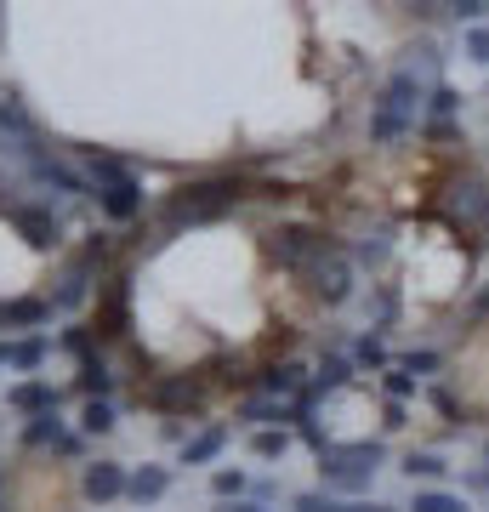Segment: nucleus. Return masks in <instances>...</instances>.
Segmentation results:
<instances>
[{
	"label": "nucleus",
	"mask_w": 489,
	"mask_h": 512,
	"mask_svg": "<svg viewBox=\"0 0 489 512\" xmlns=\"http://www.w3.org/2000/svg\"><path fill=\"white\" fill-rule=\"evenodd\" d=\"M97 285H103V274H97V268H91L86 256L74 251L69 262L57 268V279H52V296H46V302H52V313H80V308L91 302V296H97Z\"/></svg>",
	"instance_id": "9b49d317"
},
{
	"label": "nucleus",
	"mask_w": 489,
	"mask_h": 512,
	"mask_svg": "<svg viewBox=\"0 0 489 512\" xmlns=\"http://www.w3.org/2000/svg\"><path fill=\"white\" fill-rule=\"evenodd\" d=\"M0 330H6V302H0Z\"/></svg>",
	"instance_id": "49530a36"
},
{
	"label": "nucleus",
	"mask_w": 489,
	"mask_h": 512,
	"mask_svg": "<svg viewBox=\"0 0 489 512\" xmlns=\"http://www.w3.org/2000/svg\"><path fill=\"white\" fill-rule=\"evenodd\" d=\"M80 154H86V177H91V194H97V211L109 222L143 217V177L126 171L114 154H97V148H80Z\"/></svg>",
	"instance_id": "7ed1b4c3"
},
{
	"label": "nucleus",
	"mask_w": 489,
	"mask_h": 512,
	"mask_svg": "<svg viewBox=\"0 0 489 512\" xmlns=\"http://www.w3.org/2000/svg\"><path fill=\"white\" fill-rule=\"evenodd\" d=\"M444 12H450L455 23H467V29H484L489 23V0H450Z\"/></svg>",
	"instance_id": "e433bc0d"
},
{
	"label": "nucleus",
	"mask_w": 489,
	"mask_h": 512,
	"mask_svg": "<svg viewBox=\"0 0 489 512\" xmlns=\"http://www.w3.org/2000/svg\"><path fill=\"white\" fill-rule=\"evenodd\" d=\"M0 512H6V507H0Z\"/></svg>",
	"instance_id": "8fccbe9b"
},
{
	"label": "nucleus",
	"mask_w": 489,
	"mask_h": 512,
	"mask_svg": "<svg viewBox=\"0 0 489 512\" xmlns=\"http://www.w3.org/2000/svg\"><path fill=\"white\" fill-rule=\"evenodd\" d=\"M427 399H433V404H438V410H444V416H450V421H455V427H467V404L455 399L450 387H427Z\"/></svg>",
	"instance_id": "58836bf2"
},
{
	"label": "nucleus",
	"mask_w": 489,
	"mask_h": 512,
	"mask_svg": "<svg viewBox=\"0 0 489 512\" xmlns=\"http://www.w3.org/2000/svg\"><path fill=\"white\" fill-rule=\"evenodd\" d=\"M137 404L154 410V416H165V421H188V416H200V410H205V376H200V370L148 376V382L137 387Z\"/></svg>",
	"instance_id": "423d86ee"
},
{
	"label": "nucleus",
	"mask_w": 489,
	"mask_h": 512,
	"mask_svg": "<svg viewBox=\"0 0 489 512\" xmlns=\"http://www.w3.org/2000/svg\"><path fill=\"white\" fill-rule=\"evenodd\" d=\"M23 444H29V450H57V456H80V433H74L57 410L52 416H29L23 421Z\"/></svg>",
	"instance_id": "ddd939ff"
},
{
	"label": "nucleus",
	"mask_w": 489,
	"mask_h": 512,
	"mask_svg": "<svg viewBox=\"0 0 489 512\" xmlns=\"http://www.w3.org/2000/svg\"><path fill=\"white\" fill-rule=\"evenodd\" d=\"M0 370H6V348H0Z\"/></svg>",
	"instance_id": "de8ad7c7"
},
{
	"label": "nucleus",
	"mask_w": 489,
	"mask_h": 512,
	"mask_svg": "<svg viewBox=\"0 0 489 512\" xmlns=\"http://www.w3.org/2000/svg\"><path fill=\"white\" fill-rule=\"evenodd\" d=\"M46 319H52V302H46V296H12V302H6V330H29V336H40Z\"/></svg>",
	"instance_id": "b1692460"
},
{
	"label": "nucleus",
	"mask_w": 489,
	"mask_h": 512,
	"mask_svg": "<svg viewBox=\"0 0 489 512\" xmlns=\"http://www.w3.org/2000/svg\"><path fill=\"white\" fill-rule=\"evenodd\" d=\"M467 57L489 69V23H484V29H467Z\"/></svg>",
	"instance_id": "a19ab883"
},
{
	"label": "nucleus",
	"mask_w": 489,
	"mask_h": 512,
	"mask_svg": "<svg viewBox=\"0 0 489 512\" xmlns=\"http://www.w3.org/2000/svg\"><path fill=\"white\" fill-rule=\"evenodd\" d=\"M29 177H35L40 188L74 194V200H80V194H91V183H86V177H80V171H69L63 160H52V154H35V160H29Z\"/></svg>",
	"instance_id": "f3484780"
},
{
	"label": "nucleus",
	"mask_w": 489,
	"mask_h": 512,
	"mask_svg": "<svg viewBox=\"0 0 489 512\" xmlns=\"http://www.w3.org/2000/svg\"><path fill=\"white\" fill-rule=\"evenodd\" d=\"M472 308H478V313H489V291H484V296H478V302H472Z\"/></svg>",
	"instance_id": "a18cd8bd"
},
{
	"label": "nucleus",
	"mask_w": 489,
	"mask_h": 512,
	"mask_svg": "<svg viewBox=\"0 0 489 512\" xmlns=\"http://www.w3.org/2000/svg\"><path fill=\"white\" fill-rule=\"evenodd\" d=\"M399 370H410L416 382H421V376H438V370H444V353H433V348H410V353L399 359Z\"/></svg>",
	"instance_id": "c9c22d12"
},
{
	"label": "nucleus",
	"mask_w": 489,
	"mask_h": 512,
	"mask_svg": "<svg viewBox=\"0 0 489 512\" xmlns=\"http://www.w3.org/2000/svg\"><path fill=\"white\" fill-rule=\"evenodd\" d=\"M416 376H410V370H399V365H393V370H381V393H387V399H393V404H410V399H416Z\"/></svg>",
	"instance_id": "f704fd0d"
},
{
	"label": "nucleus",
	"mask_w": 489,
	"mask_h": 512,
	"mask_svg": "<svg viewBox=\"0 0 489 512\" xmlns=\"http://www.w3.org/2000/svg\"><path fill=\"white\" fill-rule=\"evenodd\" d=\"M393 319H399V291H393V285H376V296H370V330L387 336Z\"/></svg>",
	"instance_id": "2f4dec72"
},
{
	"label": "nucleus",
	"mask_w": 489,
	"mask_h": 512,
	"mask_svg": "<svg viewBox=\"0 0 489 512\" xmlns=\"http://www.w3.org/2000/svg\"><path fill=\"white\" fill-rule=\"evenodd\" d=\"M347 382H353V359H347V353H325V359H319V370L308 376V399L325 404L330 393H342Z\"/></svg>",
	"instance_id": "a211bd4d"
},
{
	"label": "nucleus",
	"mask_w": 489,
	"mask_h": 512,
	"mask_svg": "<svg viewBox=\"0 0 489 512\" xmlns=\"http://www.w3.org/2000/svg\"><path fill=\"white\" fill-rule=\"evenodd\" d=\"M0 217L18 228L29 251H57V245H63V217H57L52 205H35V200H0Z\"/></svg>",
	"instance_id": "9d476101"
},
{
	"label": "nucleus",
	"mask_w": 489,
	"mask_h": 512,
	"mask_svg": "<svg viewBox=\"0 0 489 512\" xmlns=\"http://www.w3.org/2000/svg\"><path fill=\"white\" fill-rule=\"evenodd\" d=\"M211 490H217V501H245V495H251V473L217 467V473H211Z\"/></svg>",
	"instance_id": "473e14b6"
},
{
	"label": "nucleus",
	"mask_w": 489,
	"mask_h": 512,
	"mask_svg": "<svg viewBox=\"0 0 489 512\" xmlns=\"http://www.w3.org/2000/svg\"><path fill=\"white\" fill-rule=\"evenodd\" d=\"M6 404H12L18 416H52L57 404H63V387H52V382H40V376H29V382L6 387Z\"/></svg>",
	"instance_id": "dca6fc26"
},
{
	"label": "nucleus",
	"mask_w": 489,
	"mask_h": 512,
	"mask_svg": "<svg viewBox=\"0 0 489 512\" xmlns=\"http://www.w3.org/2000/svg\"><path fill=\"white\" fill-rule=\"evenodd\" d=\"M421 103H427V86H421L410 69H393L387 86L376 92V109H370V143L387 148V143H399V137H410Z\"/></svg>",
	"instance_id": "f03ea898"
},
{
	"label": "nucleus",
	"mask_w": 489,
	"mask_h": 512,
	"mask_svg": "<svg viewBox=\"0 0 489 512\" xmlns=\"http://www.w3.org/2000/svg\"><path fill=\"white\" fill-rule=\"evenodd\" d=\"M0 154H18L23 165L35 160V154H46V148H40V126H35V114L23 109L18 97H0Z\"/></svg>",
	"instance_id": "f8f14e48"
},
{
	"label": "nucleus",
	"mask_w": 489,
	"mask_h": 512,
	"mask_svg": "<svg viewBox=\"0 0 489 512\" xmlns=\"http://www.w3.org/2000/svg\"><path fill=\"white\" fill-rule=\"evenodd\" d=\"M165 490H171V467H148L143 461L126 484V501L131 507H154V501H165Z\"/></svg>",
	"instance_id": "6ab92c4d"
},
{
	"label": "nucleus",
	"mask_w": 489,
	"mask_h": 512,
	"mask_svg": "<svg viewBox=\"0 0 489 512\" xmlns=\"http://www.w3.org/2000/svg\"><path fill=\"white\" fill-rule=\"evenodd\" d=\"M217 512H273V507H262V501L245 495V501H217Z\"/></svg>",
	"instance_id": "79ce46f5"
},
{
	"label": "nucleus",
	"mask_w": 489,
	"mask_h": 512,
	"mask_svg": "<svg viewBox=\"0 0 489 512\" xmlns=\"http://www.w3.org/2000/svg\"><path fill=\"white\" fill-rule=\"evenodd\" d=\"M347 256H353V268H370V274H376V268H387V256H393V228L381 222V228H370V234H359Z\"/></svg>",
	"instance_id": "aec40b11"
},
{
	"label": "nucleus",
	"mask_w": 489,
	"mask_h": 512,
	"mask_svg": "<svg viewBox=\"0 0 489 512\" xmlns=\"http://www.w3.org/2000/svg\"><path fill=\"white\" fill-rule=\"evenodd\" d=\"M427 131V143H461L467 148V131H461V120H444V126H421Z\"/></svg>",
	"instance_id": "ea45409f"
},
{
	"label": "nucleus",
	"mask_w": 489,
	"mask_h": 512,
	"mask_svg": "<svg viewBox=\"0 0 489 512\" xmlns=\"http://www.w3.org/2000/svg\"><path fill=\"white\" fill-rule=\"evenodd\" d=\"M97 342L109 348V342H126L131 336V274L126 268H114L103 285H97Z\"/></svg>",
	"instance_id": "1a4fd4ad"
},
{
	"label": "nucleus",
	"mask_w": 489,
	"mask_h": 512,
	"mask_svg": "<svg viewBox=\"0 0 489 512\" xmlns=\"http://www.w3.org/2000/svg\"><path fill=\"white\" fill-rule=\"evenodd\" d=\"M410 512H472V507L461 501V495H450V490H416Z\"/></svg>",
	"instance_id": "72a5a7b5"
},
{
	"label": "nucleus",
	"mask_w": 489,
	"mask_h": 512,
	"mask_svg": "<svg viewBox=\"0 0 489 512\" xmlns=\"http://www.w3.org/2000/svg\"><path fill=\"white\" fill-rule=\"evenodd\" d=\"M245 188H251V183H245V177H234V171H211V177H188V183H177V188H171V194L160 200L165 234L228 217V211L245 200Z\"/></svg>",
	"instance_id": "f257e3e1"
},
{
	"label": "nucleus",
	"mask_w": 489,
	"mask_h": 512,
	"mask_svg": "<svg viewBox=\"0 0 489 512\" xmlns=\"http://www.w3.org/2000/svg\"><path fill=\"white\" fill-rule=\"evenodd\" d=\"M290 512H342V501L325 495V490H302L296 501H290Z\"/></svg>",
	"instance_id": "4c0bfd02"
},
{
	"label": "nucleus",
	"mask_w": 489,
	"mask_h": 512,
	"mask_svg": "<svg viewBox=\"0 0 489 512\" xmlns=\"http://www.w3.org/2000/svg\"><path fill=\"white\" fill-rule=\"evenodd\" d=\"M239 421H262V427H296V410H290L285 399L251 393V399H239Z\"/></svg>",
	"instance_id": "5701e85b"
},
{
	"label": "nucleus",
	"mask_w": 489,
	"mask_h": 512,
	"mask_svg": "<svg viewBox=\"0 0 489 512\" xmlns=\"http://www.w3.org/2000/svg\"><path fill=\"white\" fill-rule=\"evenodd\" d=\"M444 222L467 239V256H478L489 245V183L478 171H461L450 183V200H444Z\"/></svg>",
	"instance_id": "39448f33"
},
{
	"label": "nucleus",
	"mask_w": 489,
	"mask_h": 512,
	"mask_svg": "<svg viewBox=\"0 0 489 512\" xmlns=\"http://www.w3.org/2000/svg\"><path fill=\"white\" fill-rule=\"evenodd\" d=\"M120 421H114V399H86L80 404V439H103L114 433Z\"/></svg>",
	"instance_id": "cd10ccee"
},
{
	"label": "nucleus",
	"mask_w": 489,
	"mask_h": 512,
	"mask_svg": "<svg viewBox=\"0 0 489 512\" xmlns=\"http://www.w3.org/2000/svg\"><path fill=\"white\" fill-rule=\"evenodd\" d=\"M0 348H6V370L35 376L46 365V353H52V336H18V342H0Z\"/></svg>",
	"instance_id": "412c9836"
},
{
	"label": "nucleus",
	"mask_w": 489,
	"mask_h": 512,
	"mask_svg": "<svg viewBox=\"0 0 489 512\" xmlns=\"http://www.w3.org/2000/svg\"><path fill=\"white\" fill-rule=\"evenodd\" d=\"M262 251H268L273 268H285V274H308L313 262L330 251V234L325 228H313V222H279L273 234H262Z\"/></svg>",
	"instance_id": "0eeeda50"
},
{
	"label": "nucleus",
	"mask_w": 489,
	"mask_h": 512,
	"mask_svg": "<svg viewBox=\"0 0 489 512\" xmlns=\"http://www.w3.org/2000/svg\"><path fill=\"white\" fill-rule=\"evenodd\" d=\"M290 450V427H256L251 433V456L256 461H285Z\"/></svg>",
	"instance_id": "7c9ffc66"
},
{
	"label": "nucleus",
	"mask_w": 489,
	"mask_h": 512,
	"mask_svg": "<svg viewBox=\"0 0 489 512\" xmlns=\"http://www.w3.org/2000/svg\"><path fill=\"white\" fill-rule=\"evenodd\" d=\"M484 461H489V439H484Z\"/></svg>",
	"instance_id": "09e8293b"
},
{
	"label": "nucleus",
	"mask_w": 489,
	"mask_h": 512,
	"mask_svg": "<svg viewBox=\"0 0 489 512\" xmlns=\"http://www.w3.org/2000/svg\"><path fill=\"white\" fill-rule=\"evenodd\" d=\"M461 103L467 97L455 92V86H433L427 103H421V114H427V126H444V120H461Z\"/></svg>",
	"instance_id": "c756f323"
},
{
	"label": "nucleus",
	"mask_w": 489,
	"mask_h": 512,
	"mask_svg": "<svg viewBox=\"0 0 489 512\" xmlns=\"http://www.w3.org/2000/svg\"><path fill=\"white\" fill-rule=\"evenodd\" d=\"M222 450H228V427L211 421V427H200L194 439H182V467H205V461H217Z\"/></svg>",
	"instance_id": "4be33fe9"
},
{
	"label": "nucleus",
	"mask_w": 489,
	"mask_h": 512,
	"mask_svg": "<svg viewBox=\"0 0 489 512\" xmlns=\"http://www.w3.org/2000/svg\"><path fill=\"white\" fill-rule=\"evenodd\" d=\"M404 478H410V484H444V478H450V461L438 456V450H410V456H404Z\"/></svg>",
	"instance_id": "a878e982"
},
{
	"label": "nucleus",
	"mask_w": 489,
	"mask_h": 512,
	"mask_svg": "<svg viewBox=\"0 0 489 512\" xmlns=\"http://www.w3.org/2000/svg\"><path fill=\"white\" fill-rule=\"evenodd\" d=\"M353 274H359L353 256H347L342 245H330L308 274H302V285H308V296L319 302V308H347V302H353Z\"/></svg>",
	"instance_id": "6e6552de"
},
{
	"label": "nucleus",
	"mask_w": 489,
	"mask_h": 512,
	"mask_svg": "<svg viewBox=\"0 0 489 512\" xmlns=\"http://www.w3.org/2000/svg\"><path fill=\"white\" fill-rule=\"evenodd\" d=\"M347 359H353V370H393V353H387V342H381L376 330H364Z\"/></svg>",
	"instance_id": "c85d7f7f"
},
{
	"label": "nucleus",
	"mask_w": 489,
	"mask_h": 512,
	"mask_svg": "<svg viewBox=\"0 0 489 512\" xmlns=\"http://www.w3.org/2000/svg\"><path fill=\"white\" fill-rule=\"evenodd\" d=\"M126 484H131V473L120 467V461H91L86 473H80V495L97 501V507H103V501H120Z\"/></svg>",
	"instance_id": "2eb2a0df"
},
{
	"label": "nucleus",
	"mask_w": 489,
	"mask_h": 512,
	"mask_svg": "<svg viewBox=\"0 0 489 512\" xmlns=\"http://www.w3.org/2000/svg\"><path fill=\"white\" fill-rule=\"evenodd\" d=\"M387 461V439H353V444H330L319 456V484L325 495H364L370 478L381 473Z\"/></svg>",
	"instance_id": "20e7f679"
},
{
	"label": "nucleus",
	"mask_w": 489,
	"mask_h": 512,
	"mask_svg": "<svg viewBox=\"0 0 489 512\" xmlns=\"http://www.w3.org/2000/svg\"><path fill=\"white\" fill-rule=\"evenodd\" d=\"M342 512H399V507H387V501H347Z\"/></svg>",
	"instance_id": "c03bdc74"
},
{
	"label": "nucleus",
	"mask_w": 489,
	"mask_h": 512,
	"mask_svg": "<svg viewBox=\"0 0 489 512\" xmlns=\"http://www.w3.org/2000/svg\"><path fill=\"white\" fill-rule=\"evenodd\" d=\"M256 393H268V399H285V404H296L302 393H308V370L296 365V359H279V365L256 370Z\"/></svg>",
	"instance_id": "4468645a"
},
{
	"label": "nucleus",
	"mask_w": 489,
	"mask_h": 512,
	"mask_svg": "<svg viewBox=\"0 0 489 512\" xmlns=\"http://www.w3.org/2000/svg\"><path fill=\"white\" fill-rule=\"evenodd\" d=\"M74 387L86 393V399H114V387H120V376L109 370V359L97 353V359H86V365L74 370Z\"/></svg>",
	"instance_id": "393cba45"
},
{
	"label": "nucleus",
	"mask_w": 489,
	"mask_h": 512,
	"mask_svg": "<svg viewBox=\"0 0 489 512\" xmlns=\"http://www.w3.org/2000/svg\"><path fill=\"white\" fill-rule=\"evenodd\" d=\"M57 348L69 353L74 365H86V359L103 353V342H97V330H91V325H63V330H57Z\"/></svg>",
	"instance_id": "bb28decb"
},
{
	"label": "nucleus",
	"mask_w": 489,
	"mask_h": 512,
	"mask_svg": "<svg viewBox=\"0 0 489 512\" xmlns=\"http://www.w3.org/2000/svg\"><path fill=\"white\" fill-rule=\"evenodd\" d=\"M381 416H387V421H381L387 433H399V427H404V404H393V399H387V410H381Z\"/></svg>",
	"instance_id": "37998d69"
}]
</instances>
